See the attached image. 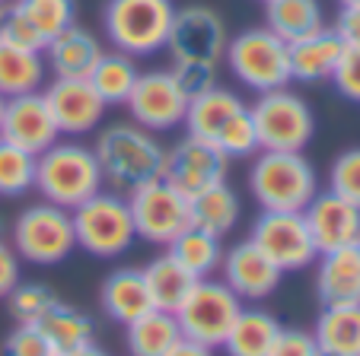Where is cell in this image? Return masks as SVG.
Returning a JSON list of instances; mask_svg holds the SVG:
<instances>
[{
    "label": "cell",
    "mask_w": 360,
    "mask_h": 356,
    "mask_svg": "<svg viewBox=\"0 0 360 356\" xmlns=\"http://www.w3.org/2000/svg\"><path fill=\"white\" fill-rule=\"evenodd\" d=\"M93 153L99 159L102 178L118 195H128L153 178H163L166 169V147L153 137V131L128 121L102 128Z\"/></svg>",
    "instance_id": "1"
},
{
    "label": "cell",
    "mask_w": 360,
    "mask_h": 356,
    "mask_svg": "<svg viewBox=\"0 0 360 356\" xmlns=\"http://www.w3.org/2000/svg\"><path fill=\"white\" fill-rule=\"evenodd\" d=\"M102 185L105 178L99 159L93 147L80 140H55L45 153L35 156V191L48 204L74 210L77 204L102 191Z\"/></svg>",
    "instance_id": "2"
},
{
    "label": "cell",
    "mask_w": 360,
    "mask_h": 356,
    "mask_svg": "<svg viewBox=\"0 0 360 356\" xmlns=\"http://www.w3.org/2000/svg\"><path fill=\"white\" fill-rule=\"evenodd\" d=\"M249 191L262 210L303 213L306 204L319 195V175L303 153L262 150L249 169Z\"/></svg>",
    "instance_id": "3"
},
{
    "label": "cell",
    "mask_w": 360,
    "mask_h": 356,
    "mask_svg": "<svg viewBox=\"0 0 360 356\" xmlns=\"http://www.w3.org/2000/svg\"><path fill=\"white\" fill-rule=\"evenodd\" d=\"M172 16V0H109L102 7V26L112 48L131 58H147L166 48Z\"/></svg>",
    "instance_id": "4"
},
{
    "label": "cell",
    "mask_w": 360,
    "mask_h": 356,
    "mask_svg": "<svg viewBox=\"0 0 360 356\" xmlns=\"http://www.w3.org/2000/svg\"><path fill=\"white\" fill-rule=\"evenodd\" d=\"M226 67L243 86L255 93H271L293 80L290 77V45L271 32L268 26L243 29L226 41Z\"/></svg>",
    "instance_id": "5"
},
{
    "label": "cell",
    "mask_w": 360,
    "mask_h": 356,
    "mask_svg": "<svg viewBox=\"0 0 360 356\" xmlns=\"http://www.w3.org/2000/svg\"><path fill=\"white\" fill-rule=\"evenodd\" d=\"M70 216H74L77 249L93 258H118L137 239L128 197L118 191H96L93 197L77 204Z\"/></svg>",
    "instance_id": "6"
},
{
    "label": "cell",
    "mask_w": 360,
    "mask_h": 356,
    "mask_svg": "<svg viewBox=\"0 0 360 356\" xmlns=\"http://www.w3.org/2000/svg\"><path fill=\"white\" fill-rule=\"evenodd\" d=\"M10 239L20 261L51 268V264L68 261L77 249L74 216L68 207H58V204H32L10 226Z\"/></svg>",
    "instance_id": "7"
},
{
    "label": "cell",
    "mask_w": 360,
    "mask_h": 356,
    "mask_svg": "<svg viewBox=\"0 0 360 356\" xmlns=\"http://www.w3.org/2000/svg\"><path fill=\"white\" fill-rule=\"evenodd\" d=\"M255 134H259V150H274V153H303L316 134L313 108L303 95L290 93L287 86L259 93V102L249 108Z\"/></svg>",
    "instance_id": "8"
},
{
    "label": "cell",
    "mask_w": 360,
    "mask_h": 356,
    "mask_svg": "<svg viewBox=\"0 0 360 356\" xmlns=\"http://www.w3.org/2000/svg\"><path fill=\"white\" fill-rule=\"evenodd\" d=\"M239 309H243V299L224 280L201 277V280H195V286L188 289L182 305L176 309V322L182 328V337L217 350L224 347Z\"/></svg>",
    "instance_id": "9"
},
{
    "label": "cell",
    "mask_w": 360,
    "mask_h": 356,
    "mask_svg": "<svg viewBox=\"0 0 360 356\" xmlns=\"http://www.w3.org/2000/svg\"><path fill=\"white\" fill-rule=\"evenodd\" d=\"M124 197H128L137 239L150 245H169L182 229L191 226L188 197L179 188H172L166 178H153V182L128 191Z\"/></svg>",
    "instance_id": "10"
},
{
    "label": "cell",
    "mask_w": 360,
    "mask_h": 356,
    "mask_svg": "<svg viewBox=\"0 0 360 356\" xmlns=\"http://www.w3.org/2000/svg\"><path fill=\"white\" fill-rule=\"evenodd\" d=\"M249 242H255L284 274L303 270L319 258L316 242L309 235L303 213H281V210H262V216L252 223Z\"/></svg>",
    "instance_id": "11"
},
{
    "label": "cell",
    "mask_w": 360,
    "mask_h": 356,
    "mask_svg": "<svg viewBox=\"0 0 360 356\" xmlns=\"http://www.w3.org/2000/svg\"><path fill=\"white\" fill-rule=\"evenodd\" d=\"M226 22L214 7H191L176 10L172 29L166 48H169L172 61H201V64H220L226 51Z\"/></svg>",
    "instance_id": "12"
},
{
    "label": "cell",
    "mask_w": 360,
    "mask_h": 356,
    "mask_svg": "<svg viewBox=\"0 0 360 356\" xmlns=\"http://www.w3.org/2000/svg\"><path fill=\"white\" fill-rule=\"evenodd\" d=\"M226 169H230V156L217 143L195 137V134H185L176 147L166 150L163 178L191 201L204 188L226 182Z\"/></svg>",
    "instance_id": "13"
},
{
    "label": "cell",
    "mask_w": 360,
    "mask_h": 356,
    "mask_svg": "<svg viewBox=\"0 0 360 356\" xmlns=\"http://www.w3.org/2000/svg\"><path fill=\"white\" fill-rule=\"evenodd\" d=\"M124 105L131 112V121L157 134V131H172L185 121L188 95L179 89L172 70H147L137 77Z\"/></svg>",
    "instance_id": "14"
},
{
    "label": "cell",
    "mask_w": 360,
    "mask_h": 356,
    "mask_svg": "<svg viewBox=\"0 0 360 356\" xmlns=\"http://www.w3.org/2000/svg\"><path fill=\"white\" fill-rule=\"evenodd\" d=\"M41 95L55 114L58 131L68 137L93 134L105 118V108H109L86 77H55L41 89Z\"/></svg>",
    "instance_id": "15"
},
{
    "label": "cell",
    "mask_w": 360,
    "mask_h": 356,
    "mask_svg": "<svg viewBox=\"0 0 360 356\" xmlns=\"http://www.w3.org/2000/svg\"><path fill=\"white\" fill-rule=\"evenodd\" d=\"M0 137L29 153H45L55 140H61V131L55 124V114L48 108L41 89L4 99V118H0Z\"/></svg>",
    "instance_id": "16"
},
{
    "label": "cell",
    "mask_w": 360,
    "mask_h": 356,
    "mask_svg": "<svg viewBox=\"0 0 360 356\" xmlns=\"http://www.w3.org/2000/svg\"><path fill=\"white\" fill-rule=\"evenodd\" d=\"M220 270H224V283L243 303L268 299V296L281 286V280H284V270H281L259 245L249 242V239L236 242L233 249H224Z\"/></svg>",
    "instance_id": "17"
},
{
    "label": "cell",
    "mask_w": 360,
    "mask_h": 356,
    "mask_svg": "<svg viewBox=\"0 0 360 356\" xmlns=\"http://www.w3.org/2000/svg\"><path fill=\"white\" fill-rule=\"evenodd\" d=\"M303 220L316 242V251H335L347 245H360V207L345 201L335 191H319L306 204Z\"/></svg>",
    "instance_id": "18"
},
{
    "label": "cell",
    "mask_w": 360,
    "mask_h": 356,
    "mask_svg": "<svg viewBox=\"0 0 360 356\" xmlns=\"http://www.w3.org/2000/svg\"><path fill=\"white\" fill-rule=\"evenodd\" d=\"M316 296L322 305H360V245L322 251Z\"/></svg>",
    "instance_id": "19"
},
{
    "label": "cell",
    "mask_w": 360,
    "mask_h": 356,
    "mask_svg": "<svg viewBox=\"0 0 360 356\" xmlns=\"http://www.w3.org/2000/svg\"><path fill=\"white\" fill-rule=\"evenodd\" d=\"M105 51L99 41V35L89 32L86 26H68L64 32H58L55 39L41 48L45 64L55 77H89V70L96 67L99 54Z\"/></svg>",
    "instance_id": "20"
},
{
    "label": "cell",
    "mask_w": 360,
    "mask_h": 356,
    "mask_svg": "<svg viewBox=\"0 0 360 356\" xmlns=\"http://www.w3.org/2000/svg\"><path fill=\"white\" fill-rule=\"evenodd\" d=\"M341 51H345V41H341V35L332 26L306 35V39L290 45V77L300 83L332 80Z\"/></svg>",
    "instance_id": "21"
},
{
    "label": "cell",
    "mask_w": 360,
    "mask_h": 356,
    "mask_svg": "<svg viewBox=\"0 0 360 356\" xmlns=\"http://www.w3.org/2000/svg\"><path fill=\"white\" fill-rule=\"evenodd\" d=\"M99 299H102V309L109 312V318L118 324H131L134 318H141L143 312L153 309L141 268L112 270V274L105 277V283H102Z\"/></svg>",
    "instance_id": "22"
},
{
    "label": "cell",
    "mask_w": 360,
    "mask_h": 356,
    "mask_svg": "<svg viewBox=\"0 0 360 356\" xmlns=\"http://www.w3.org/2000/svg\"><path fill=\"white\" fill-rule=\"evenodd\" d=\"M48 74L45 54L32 51V48H20L13 41L0 39V95H22L41 89Z\"/></svg>",
    "instance_id": "23"
},
{
    "label": "cell",
    "mask_w": 360,
    "mask_h": 356,
    "mask_svg": "<svg viewBox=\"0 0 360 356\" xmlns=\"http://www.w3.org/2000/svg\"><path fill=\"white\" fill-rule=\"evenodd\" d=\"M265 26L287 45L326 29V10L319 0H265Z\"/></svg>",
    "instance_id": "24"
},
{
    "label": "cell",
    "mask_w": 360,
    "mask_h": 356,
    "mask_svg": "<svg viewBox=\"0 0 360 356\" xmlns=\"http://www.w3.org/2000/svg\"><path fill=\"white\" fill-rule=\"evenodd\" d=\"M124 343H128L131 356H166L179 341H182V328L176 322V312L150 309L131 324H124Z\"/></svg>",
    "instance_id": "25"
},
{
    "label": "cell",
    "mask_w": 360,
    "mask_h": 356,
    "mask_svg": "<svg viewBox=\"0 0 360 356\" xmlns=\"http://www.w3.org/2000/svg\"><path fill=\"white\" fill-rule=\"evenodd\" d=\"M281 334V322L265 309H239L224 350L230 356H271V347Z\"/></svg>",
    "instance_id": "26"
},
{
    "label": "cell",
    "mask_w": 360,
    "mask_h": 356,
    "mask_svg": "<svg viewBox=\"0 0 360 356\" xmlns=\"http://www.w3.org/2000/svg\"><path fill=\"white\" fill-rule=\"evenodd\" d=\"M313 337L322 353L360 356V305H322Z\"/></svg>",
    "instance_id": "27"
},
{
    "label": "cell",
    "mask_w": 360,
    "mask_h": 356,
    "mask_svg": "<svg viewBox=\"0 0 360 356\" xmlns=\"http://www.w3.org/2000/svg\"><path fill=\"white\" fill-rule=\"evenodd\" d=\"M239 108H245V102L239 99L236 93H230V89H224V86H214V89H207V93L188 99V112H185L182 124L188 134L204 137V140H217L220 128L230 121Z\"/></svg>",
    "instance_id": "28"
},
{
    "label": "cell",
    "mask_w": 360,
    "mask_h": 356,
    "mask_svg": "<svg viewBox=\"0 0 360 356\" xmlns=\"http://www.w3.org/2000/svg\"><path fill=\"white\" fill-rule=\"evenodd\" d=\"M39 331L45 334L48 347H51L55 356H70V353H77V350L89 347L93 334H96L93 318L77 312L74 305H64V303H58L55 309L39 318Z\"/></svg>",
    "instance_id": "29"
},
{
    "label": "cell",
    "mask_w": 360,
    "mask_h": 356,
    "mask_svg": "<svg viewBox=\"0 0 360 356\" xmlns=\"http://www.w3.org/2000/svg\"><path fill=\"white\" fill-rule=\"evenodd\" d=\"M141 274H143V283H147L153 309H163V312H176L198 280V277H191L169 251H166V255H157L147 268H141Z\"/></svg>",
    "instance_id": "30"
},
{
    "label": "cell",
    "mask_w": 360,
    "mask_h": 356,
    "mask_svg": "<svg viewBox=\"0 0 360 356\" xmlns=\"http://www.w3.org/2000/svg\"><path fill=\"white\" fill-rule=\"evenodd\" d=\"M188 207H191V226L204 229L211 235H220V239L239 223V195L226 182L204 188L201 195L191 197Z\"/></svg>",
    "instance_id": "31"
},
{
    "label": "cell",
    "mask_w": 360,
    "mask_h": 356,
    "mask_svg": "<svg viewBox=\"0 0 360 356\" xmlns=\"http://www.w3.org/2000/svg\"><path fill=\"white\" fill-rule=\"evenodd\" d=\"M137 77H141L137 61L131 58V54H124V51L115 48V51H102L99 54V61H96V67L89 70L86 80L93 83V89L102 95L105 105H124V99L131 95Z\"/></svg>",
    "instance_id": "32"
},
{
    "label": "cell",
    "mask_w": 360,
    "mask_h": 356,
    "mask_svg": "<svg viewBox=\"0 0 360 356\" xmlns=\"http://www.w3.org/2000/svg\"><path fill=\"white\" fill-rule=\"evenodd\" d=\"M169 255L188 270L191 277H211L214 270H220V261H224V245H220V235L204 232L198 226H188L172 239L169 245Z\"/></svg>",
    "instance_id": "33"
},
{
    "label": "cell",
    "mask_w": 360,
    "mask_h": 356,
    "mask_svg": "<svg viewBox=\"0 0 360 356\" xmlns=\"http://www.w3.org/2000/svg\"><path fill=\"white\" fill-rule=\"evenodd\" d=\"M35 188V153L0 137V197H22Z\"/></svg>",
    "instance_id": "34"
},
{
    "label": "cell",
    "mask_w": 360,
    "mask_h": 356,
    "mask_svg": "<svg viewBox=\"0 0 360 356\" xmlns=\"http://www.w3.org/2000/svg\"><path fill=\"white\" fill-rule=\"evenodd\" d=\"M16 7L39 29L45 45L55 39L58 32H64L68 26L77 22V0H16Z\"/></svg>",
    "instance_id": "35"
},
{
    "label": "cell",
    "mask_w": 360,
    "mask_h": 356,
    "mask_svg": "<svg viewBox=\"0 0 360 356\" xmlns=\"http://www.w3.org/2000/svg\"><path fill=\"white\" fill-rule=\"evenodd\" d=\"M58 303H61L58 293L51 286H45V283H22L20 280L7 293L10 315L16 318V324H39V318L55 309Z\"/></svg>",
    "instance_id": "36"
},
{
    "label": "cell",
    "mask_w": 360,
    "mask_h": 356,
    "mask_svg": "<svg viewBox=\"0 0 360 356\" xmlns=\"http://www.w3.org/2000/svg\"><path fill=\"white\" fill-rule=\"evenodd\" d=\"M214 143H217L230 159H245V156L259 153V134H255V124H252L249 108H239L230 121L220 128V134H217Z\"/></svg>",
    "instance_id": "37"
},
{
    "label": "cell",
    "mask_w": 360,
    "mask_h": 356,
    "mask_svg": "<svg viewBox=\"0 0 360 356\" xmlns=\"http://www.w3.org/2000/svg\"><path fill=\"white\" fill-rule=\"evenodd\" d=\"M328 191L360 207V147H351L335 156L328 169Z\"/></svg>",
    "instance_id": "38"
},
{
    "label": "cell",
    "mask_w": 360,
    "mask_h": 356,
    "mask_svg": "<svg viewBox=\"0 0 360 356\" xmlns=\"http://www.w3.org/2000/svg\"><path fill=\"white\" fill-rule=\"evenodd\" d=\"M0 39L13 41L20 48H32V51H41L45 48V39L39 35V29L29 22V16L16 7V0H7L0 7Z\"/></svg>",
    "instance_id": "39"
},
{
    "label": "cell",
    "mask_w": 360,
    "mask_h": 356,
    "mask_svg": "<svg viewBox=\"0 0 360 356\" xmlns=\"http://www.w3.org/2000/svg\"><path fill=\"white\" fill-rule=\"evenodd\" d=\"M172 77H176L179 89L188 99L207 93V89L220 86L217 77V64H201V61H172Z\"/></svg>",
    "instance_id": "40"
},
{
    "label": "cell",
    "mask_w": 360,
    "mask_h": 356,
    "mask_svg": "<svg viewBox=\"0 0 360 356\" xmlns=\"http://www.w3.org/2000/svg\"><path fill=\"white\" fill-rule=\"evenodd\" d=\"M332 83L347 102H360V45H345L335 64Z\"/></svg>",
    "instance_id": "41"
},
{
    "label": "cell",
    "mask_w": 360,
    "mask_h": 356,
    "mask_svg": "<svg viewBox=\"0 0 360 356\" xmlns=\"http://www.w3.org/2000/svg\"><path fill=\"white\" fill-rule=\"evenodd\" d=\"M4 356H55L39 324H16L4 341Z\"/></svg>",
    "instance_id": "42"
},
{
    "label": "cell",
    "mask_w": 360,
    "mask_h": 356,
    "mask_svg": "<svg viewBox=\"0 0 360 356\" xmlns=\"http://www.w3.org/2000/svg\"><path fill=\"white\" fill-rule=\"evenodd\" d=\"M271 356H322L319 343L303 328H281L278 341L271 347Z\"/></svg>",
    "instance_id": "43"
},
{
    "label": "cell",
    "mask_w": 360,
    "mask_h": 356,
    "mask_svg": "<svg viewBox=\"0 0 360 356\" xmlns=\"http://www.w3.org/2000/svg\"><path fill=\"white\" fill-rule=\"evenodd\" d=\"M22 280L20 270V255L13 251V245L4 239L0 242V299H7V293Z\"/></svg>",
    "instance_id": "44"
},
{
    "label": "cell",
    "mask_w": 360,
    "mask_h": 356,
    "mask_svg": "<svg viewBox=\"0 0 360 356\" xmlns=\"http://www.w3.org/2000/svg\"><path fill=\"white\" fill-rule=\"evenodd\" d=\"M332 29L341 35L345 45H360V7H341Z\"/></svg>",
    "instance_id": "45"
},
{
    "label": "cell",
    "mask_w": 360,
    "mask_h": 356,
    "mask_svg": "<svg viewBox=\"0 0 360 356\" xmlns=\"http://www.w3.org/2000/svg\"><path fill=\"white\" fill-rule=\"evenodd\" d=\"M166 356H214V350H211V347H204V343L188 341V337H182V341H179Z\"/></svg>",
    "instance_id": "46"
},
{
    "label": "cell",
    "mask_w": 360,
    "mask_h": 356,
    "mask_svg": "<svg viewBox=\"0 0 360 356\" xmlns=\"http://www.w3.org/2000/svg\"><path fill=\"white\" fill-rule=\"evenodd\" d=\"M70 356H109V353H105V350H99L96 343H89V347L77 350V353H70Z\"/></svg>",
    "instance_id": "47"
},
{
    "label": "cell",
    "mask_w": 360,
    "mask_h": 356,
    "mask_svg": "<svg viewBox=\"0 0 360 356\" xmlns=\"http://www.w3.org/2000/svg\"><path fill=\"white\" fill-rule=\"evenodd\" d=\"M4 239H7V220L0 216V242H4Z\"/></svg>",
    "instance_id": "48"
},
{
    "label": "cell",
    "mask_w": 360,
    "mask_h": 356,
    "mask_svg": "<svg viewBox=\"0 0 360 356\" xmlns=\"http://www.w3.org/2000/svg\"><path fill=\"white\" fill-rule=\"evenodd\" d=\"M341 7H360V0H338Z\"/></svg>",
    "instance_id": "49"
},
{
    "label": "cell",
    "mask_w": 360,
    "mask_h": 356,
    "mask_svg": "<svg viewBox=\"0 0 360 356\" xmlns=\"http://www.w3.org/2000/svg\"><path fill=\"white\" fill-rule=\"evenodd\" d=\"M0 118H4V95H0Z\"/></svg>",
    "instance_id": "50"
},
{
    "label": "cell",
    "mask_w": 360,
    "mask_h": 356,
    "mask_svg": "<svg viewBox=\"0 0 360 356\" xmlns=\"http://www.w3.org/2000/svg\"><path fill=\"white\" fill-rule=\"evenodd\" d=\"M4 4H7V0H0V7H4Z\"/></svg>",
    "instance_id": "51"
},
{
    "label": "cell",
    "mask_w": 360,
    "mask_h": 356,
    "mask_svg": "<svg viewBox=\"0 0 360 356\" xmlns=\"http://www.w3.org/2000/svg\"><path fill=\"white\" fill-rule=\"evenodd\" d=\"M322 356H332V353H322Z\"/></svg>",
    "instance_id": "52"
},
{
    "label": "cell",
    "mask_w": 360,
    "mask_h": 356,
    "mask_svg": "<svg viewBox=\"0 0 360 356\" xmlns=\"http://www.w3.org/2000/svg\"><path fill=\"white\" fill-rule=\"evenodd\" d=\"M262 4H265V0H262Z\"/></svg>",
    "instance_id": "53"
}]
</instances>
